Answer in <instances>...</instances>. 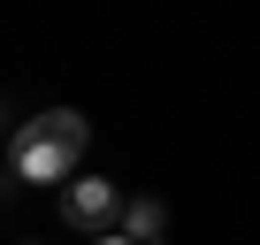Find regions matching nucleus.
I'll list each match as a JSON object with an SVG mask.
<instances>
[{"instance_id": "nucleus-1", "label": "nucleus", "mask_w": 260, "mask_h": 245, "mask_svg": "<svg viewBox=\"0 0 260 245\" xmlns=\"http://www.w3.org/2000/svg\"><path fill=\"white\" fill-rule=\"evenodd\" d=\"M92 146V122L77 107H46L31 122H16V138H8V176L16 184H69L77 161Z\"/></svg>"}, {"instance_id": "nucleus-2", "label": "nucleus", "mask_w": 260, "mask_h": 245, "mask_svg": "<svg viewBox=\"0 0 260 245\" xmlns=\"http://www.w3.org/2000/svg\"><path fill=\"white\" fill-rule=\"evenodd\" d=\"M122 192L107 184V176H69L61 184V222L69 230H92V237H107V230H122Z\"/></svg>"}, {"instance_id": "nucleus-3", "label": "nucleus", "mask_w": 260, "mask_h": 245, "mask_svg": "<svg viewBox=\"0 0 260 245\" xmlns=\"http://www.w3.org/2000/svg\"><path fill=\"white\" fill-rule=\"evenodd\" d=\"M122 237H130V245H161V237H169V207H161V199H130V207H122Z\"/></svg>"}, {"instance_id": "nucleus-4", "label": "nucleus", "mask_w": 260, "mask_h": 245, "mask_svg": "<svg viewBox=\"0 0 260 245\" xmlns=\"http://www.w3.org/2000/svg\"><path fill=\"white\" fill-rule=\"evenodd\" d=\"M92 245H130V237H122V230H107V237H92Z\"/></svg>"}]
</instances>
